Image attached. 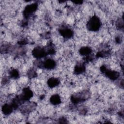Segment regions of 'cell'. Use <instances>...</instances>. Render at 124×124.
<instances>
[{"mask_svg": "<svg viewBox=\"0 0 124 124\" xmlns=\"http://www.w3.org/2000/svg\"><path fill=\"white\" fill-rule=\"evenodd\" d=\"M101 26V21L98 17L93 16L87 22V28L91 31H96L99 29Z\"/></svg>", "mask_w": 124, "mask_h": 124, "instance_id": "6da1fadb", "label": "cell"}]
</instances>
